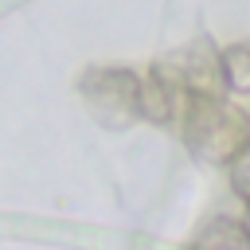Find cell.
<instances>
[{
	"label": "cell",
	"mask_w": 250,
	"mask_h": 250,
	"mask_svg": "<svg viewBox=\"0 0 250 250\" xmlns=\"http://www.w3.org/2000/svg\"><path fill=\"white\" fill-rule=\"evenodd\" d=\"M184 141L207 164H234L250 145V113L223 94L184 98Z\"/></svg>",
	"instance_id": "obj_1"
},
{
	"label": "cell",
	"mask_w": 250,
	"mask_h": 250,
	"mask_svg": "<svg viewBox=\"0 0 250 250\" xmlns=\"http://www.w3.org/2000/svg\"><path fill=\"white\" fill-rule=\"evenodd\" d=\"M82 86H86L90 105L102 113V121H109V125H125V121H133V117H137L141 78H137L133 70L102 66V70H90Z\"/></svg>",
	"instance_id": "obj_2"
},
{
	"label": "cell",
	"mask_w": 250,
	"mask_h": 250,
	"mask_svg": "<svg viewBox=\"0 0 250 250\" xmlns=\"http://www.w3.org/2000/svg\"><path fill=\"white\" fill-rule=\"evenodd\" d=\"M219 55L211 47V39H195L188 43L180 55L160 59L168 66V74L180 82L184 94H223V70H219Z\"/></svg>",
	"instance_id": "obj_3"
},
{
	"label": "cell",
	"mask_w": 250,
	"mask_h": 250,
	"mask_svg": "<svg viewBox=\"0 0 250 250\" xmlns=\"http://www.w3.org/2000/svg\"><path fill=\"white\" fill-rule=\"evenodd\" d=\"M180 82L168 74L164 62H156L148 70V78H141V98H137V117L152 121V125H168L176 117V102H180Z\"/></svg>",
	"instance_id": "obj_4"
},
{
	"label": "cell",
	"mask_w": 250,
	"mask_h": 250,
	"mask_svg": "<svg viewBox=\"0 0 250 250\" xmlns=\"http://www.w3.org/2000/svg\"><path fill=\"white\" fill-rule=\"evenodd\" d=\"M191 246H195V250H250V234H246L242 219L219 215V219H211V223L195 234Z\"/></svg>",
	"instance_id": "obj_5"
},
{
	"label": "cell",
	"mask_w": 250,
	"mask_h": 250,
	"mask_svg": "<svg viewBox=\"0 0 250 250\" xmlns=\"http://www.w3.org/2000/svg\"><path fill=\"white\" fill-rule=\"evenodd\" d=\"M223 90L227 94H250V43H234L219 55Z\"/></svg>",
	"instance_id": "obj_6"
},
{
	"label": "cell",
	"mask_w": 250,
	"mask_h": 250,
	"mask_svg": "<svg viewBox=\"0 0 250 250\" xmlns=\"http://www.w3.org/2000/svg\"><path fill=\"white\" fill-rule=\"evenodd\" d=\"M230 191H234L238 199H246V207H250V145H246L242 156L230 164Z\"/></svg>",
	"instance_id": "obj_7"
},
{
	"label": "cell",
	"mask_w": 250,
	"mask_h": 250,
	"mask_svg": "<svg viewBox=\"0 0 250 250\" xmlns=\"http://www.w3.org/2000/svg\"><path fill=\"white\" fill-rule=\"evenodd\" d=\"M242 227H246V234H250V207H246V215H242Z\"/></svg>",
	"instance_id": "obj_8"
},
{
	"label": "cell",
	"mask_w": 250,
	"mask_h": 250,
	"mask_svg": "<svg viewBox=\"0 0 250 250\" xmlns=\"http://www.w3.org/2000/svg\"><path fill=\"white\" fill-rule=\"evenodd\" d=\"M184 250H195V246H184Z\"/></svg>",
	"instance_id": "obj_9"
}]
</instances>
